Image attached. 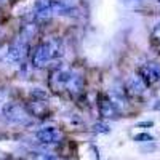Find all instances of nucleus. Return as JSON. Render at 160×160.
Here are the masks:
<instances>
[{
    "instance_id": "1",
    "label": "nucleus",
    "mask_w": 160,
    "mask_h": 160,
    "mask_svg": "<svg viewBox=\"0 0 160 160\" xmlns=\"http://www.w3.org/2000/svg\"><path fill=\"white\" fill-rule=\"evenodd\" d=\"M62 55V42L58 37H51L38 43L32 55V66L37 69L47 68L48 62L58 59Z\"/></svg>"
},
{
    "instance_id": "2",
    "label": "nucleus",
    "mask_w": 160,
    "mask_h": 160,
    "mask_svg": "<svg viewBox=\"0 0 160 160\" xmlns=\"http://www.w3.org/2000/svg\"><path fill=\"white\" fill-rule=\"evenodd\" d=\"M2 115L7 122L16 123V125H28L31 122V114L28 112L26 106L19 102H7L5 108L2 109Z\"/></svg>"
},
{
    "instance_id": "3",
    "label": "nucleus",
    "mask_w": 160,
    "mask_h": 160,
    "mask_svg": "<svg viewBox=\"0 0 160 160\" xmlns=\"http://www.w3.org/2000/svg\"><path fill=\"white\" fill-rule=\"evenodd\" d=\"M29 53V43H24L22 40H16L13 43L5 45V50H0V59L5 62H19Z\"/></svg>"
},
{
    "instance_id": "4",
    "label": "nucleus",
    "mask_w": 160,
    "mask_h": 160,
    "mask_svg": "<svg viewBox=\"0 0 160 160\" xmlns=\"http://www.w3.org/2000/svg\"><path fill=\"white\" fill-rule=\"evenodd\" d=\"M35 139L42 144V146H56L61 144L64 139V135L61 133V130H58L56 127H43L35 131Z\"/></svg>"
},
{
    "instance_id": "5",
    "label": "nucleus",
    "mask_w": 160,
    "mask_h": 160,
    "mask_svg": "<svg viewBox=\"0 0 160 160\" xmlns=\"http://www.w3.org/2000/svg\"><path fill=\"white\" fill-rule=\"evenodd\" d=\"M138 75L144 80L146 85L151 87L160 80V66L157 62H146V64L139 66Z\"/></svg>"
},
{
    "instance_id": "6",
    "label": "nucleus",
    "mask_w": 160,
    "mask_h": 160,
    "mask_svg": "<svg viewBox=\"0 0 160 160\" xmlns=\"http://www.w3.org/2000/svg\"><path fill=\"white\" fill-rule=\"evenodd\" d=\"M146 88H148V85L144 83V80L139 75L130 77L125 82V87H123V90H125V93L128 96H141L146 91Z\"/></svg>"
},
{
    "instance_id": "7",
    "label": "nucleus",
    "mask_w": 160,
    "mask_h": 160,
    "mask_svg": "<svg viewBox=\"0 0 160 160\" xmlns=\"http://www.w3.org/2000/svg\"><path fill=\"white\" fill-rule=\"evenodd\" d=\"M98 109H99V114L104 117V118H117L118 117V109L114 106V102L109 99L108 95H101L98 98Z\"/></svg>"
},
{
    "instance_id": "8",
    "label": "nucleus",
    "mask_w": 160,
    "mask_h": 160,
    "mask_svg": "<svg viewBox=\"0 0 160 160\" xmlns=\"http://www.w3.org/2000/svg\"><path fill=\"white\" fill-rule=\"evenodd\" d=\"M71 77H72V72L71 71L59 69V71H56L55 74H53V77H51V87L55 88V90H58V91H64L66 87H68V83H69Z\"/></svg>"
},
{
    "instance_id": "9",
    "label": "nucleus",
    "mask_w": 160,
    "mask_h": 160,
    "mask_svg": "<svg viewBox=\"0 0 160 160\" xmlns=\"http://www.w3.org/2000/svg\"><path fill=\"white\" fill-rule=\"evenodd\" d=\"M26 109H28V112L31 114V117H45L47 115V104L45 101H37V99H32L31 102L24 104Z\"/></svg>"
},
{
    "instance_id": "10",
    "label": "nucleus",
    "mask_w": 160,
    "mask_h": 160,
    "mask_svg": "<svg viewBox=\"0 0 160 160\" xmlns=\"http://www.w3.org/2000/svg\"><path fill=\"white\" fill-rule=\"evenodd\" d=\"M83 87H85L83 77L82 75H77V74H72L68 87H66V91H69L72 96H77V95H80V93L83 91Z\"/></svg>"
},
{
    "instance_id": "11",
    "label": "nucleus",
    "mask_w": 160,
    "mask_h": 160,
    "mask_svg": "<svg viewBox=\"0 0 160 160\" xmlns=\"http://www.w3.org/2000/svg\"><path fill=\"white\" fill-rule=\"evenodd\" d=\"M26 160H62V158L51 151H34L28 154Z\"/></svg>"
},
{
    "instance_id": "12",
    "label": "nucleus",
    "mask_w": 160,
    "mask_h": 160,
    "mask_svg": "<svg viewBox=\"0 0 160 160\" xmlns=\"http://www.w3.org/2000/svg\"><path fill=\"white\" fill-rule=\"evenodd\" d=\"M37 34V24H26L22 26V29H21V37L19 40H22L24 43H29L31 42V38H34Z\"/></svg>"
},
{
    "instance_id": "13",
    "label": "nucleus",
    "mask_w": 160,
    "mask_h": 160,
    "mask_svg": "<svg viewBox=\"0 0 160 160\" xmlns=\"http://www.w3.org/2000/svg\"><path fill=\"white\" fill-rule=\"evenodd\" d=\"M31 98H32V99H37V101H45V99L48 98V93L43 91L42 88H34V90L31 91Z\"/></svg>"
},
{
    "instance_id": "14",
    "label": "nucleus",
    "mask_w": 160,
    "mask_h": 160,
    "mask_svg": "<svg viewBox=\"0 0 160 160\" xmlns=\"http://www.w3.org/2000/svg\"><path fill=\"white\" fill-rule=\"evenodd\" d=\"M133 141L135 142H152L154 136L149 135V133H138V135L133 136Z\"/></svg>"
},
{
    "instance_id": "15",
    "label": "nucleus",
    "mask_w": 160,
    "mask_h": 160,
    "mask_svg": "<svg viewBox=\"0 0 160 160\" xmlns=\"http://www.w3.org/2000/svg\"><path fill=\"white\" fill-rule=\"evenodd\" d=\"M93 131L95 133H109L111 131V127L108 123H104V122H96L95 125H93Z\"/></svg>"
},
{
    "instance_id": "16",
    "label": "nucleus",
    "mask_w": 160,
    "mask_h": 160,
    "mask_svg": "<svg viewBox=\"0 0 160 160\" xmlns=\"http://www.w3.org/2000/svg\"><path fill=\"white\" fill-rule=\"evenodd\" d=\"M7 90L5 88H0V112H2V109L5 108V104H7Z\"/></svg>"
},
{
    "instance_id": "17",
    "label": "nucleus",
    "mask_w": 160,
    "mask_h": 160,
    "mask_svg": "<svg viewBox=\"0 0 160 160\" xmlns=\"http://www.w3.org/2000/svg\"><path fill=\"white\" fill-rule=\"evenodd\" d=\"M152 37H154L155 40H158V42H160V22L154 26V29H152Z\"/></svg>"
},
{
    "instance_id": "18",
    "label": "nucleus",
    "mask_w": 160,
    "mask_h": 160,
    "mask_svg": "<svg viewBox=\"0 0 160 160\" xmlns=\"http://www.w3.org/2000/svg\"><path fill=\"white\" fill-rule=\"evenodd\" d=\"M154 125V122L152 120H149V122H139L136 127H139V128H146V127H152Z\"/></svg>"
},
{
    "instance_id": "19",
    "label": "nucleus",
    "mask_w": 160,
    "mask_h": 160,
    "mask_svg": "<svg viewBox=\"0 0 160 160\" xmlns=\"http://www.w3.org/2000/svg\"><path fill=\"white\" fill-rule=\"evenodd\" d=\"M152 109H154V111H160V99L155 101V104L152 106Z\"/></svg>"
}]
</instances>
